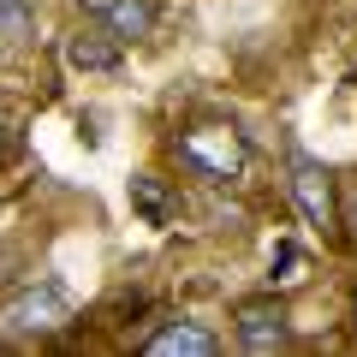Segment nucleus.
<instances>
[{"instance_id":"1","label":"nucleus","mask_w":357,"mask_h":357,"mask_svg":"<svg viewBox=\"0 0 357 357\" xmlns=\"http://www.w3.org/2000/svg\"><path fill=\"white\" fill-rule=\"evenodd\" d=\"M173 155L185 167H191L197 178H208V185H238L244 178V137L232 126H191L173 137Z\"/></svg>"},{"instance_id":"2","label":"nucleus","mask_w":357,"mask_h":357,"mask_svg":"<svg viewBox=\"0 0 357 357\" xmlns=\"http://www.w3.org/2000/svg\"><path fill=\"white\" fill-rule=\"evenodd\" d=\"M292 203H298V215L310 220L316 232H328V227H340V203H333V173L316 161L310 149H292Z\"/></svg>"},{"instance_id":"3","label":"nucleus","mask_w":357,"mask_h":357,"mask_svg":"<svg viewBox=\"0 0 357 357\" xmlns=\"http://www.w3.org/2000/svg\"><path fill=\"white\" fill-rule=\"evenodd\" d=\"M6 321H13L18 333H54V328L72 321V310H66V292H60V286L42 280V286H24V292L6 304Z\"/></svg>"},{"instance_id":"4","label":"nucleus","mask_w":357,"mask_h":357,"mask_svg":"<svg viewBox=\"0 0 357 357\" xmlns=\"http://www.w3.org/2000/svg\"><path fill=\"white\" fill-rule=\"evenodd\" d=\"M232 333H238L244 351H280V345L292 340L286 304H274V298H250V304H238V321H232Z\"/></svg>"},{"instance_id":"5","label":"nucleus","mask_w":357,"mask_h":357,"mask_svg":"<svg viewBox=\"0 0 357 357\" xmlns=\"http://www.w3.org/2000/svg\"><path fill=\"white\" fill-rule=\"evenodd\" d=\"M143 351H149V357H215L220 340L208 328H197V321H173V328H161Z\"/></svg>"},{"instance_id":"6","label":"nucleus","mask_w":357,"mask_h":357,"mask_svg":"<svg viewBox=\"0 0 357 357\" xmlns=\"http://www.w3.org/2000/svg\"><path fill=\"white\" fill-rule=\"evenodd\" d=\"M126 191H131V208H137V215L149 220V227H167V220L178 215V197L167 191V185H161L155 173H131V185H126Z\"/></svg>"},{"instance_id":"7","label":"nucleus","mask_w":357,"mask_h":357,"mask_svg":"<svg viewBox=\"0 0 357 357\" xmlns=\"http://www.w3.org/2000/svg\"><path fill=\"white\" fill-rule=\"evenodd\" d=\"M66 66H72V72H119V42L77 30V36L66 42Z\"/></svg>"},{"instance_id":"8","label":"nucleus","mask_w":357,"mask_h":357,"mask_svg":"<svg viewBox=\"0 0 357 357\" xmlns=\"http://www.w3.org/2000/svg\"><path fill=\"white\" fill-rule=\"evenodd\" d=\"M102 24H107L114 42H143L155 30V0H114L102 13Z\"/></svg>"},{"instance_id":"9","label":"nucleus","mask_w":357,"mask_h":357,"mask_svg":"<svg viewBox=\"0 0 357 357\" xmlns=\"http://www.w3.org/2000/svg\"><path fill=\"white\" fill-rule=\"evenodd\" d=\"M274 286H292V280H304V250L298 244H280L274 250V274H268Z\"/></svg>"},{"instance_id":"10","label":"nucleus","mask_w":357,"mask_h":357,"mask_svg":"<svg viewBox=\"0 0 357 357\" xmlns=\"http://www.w3.org/2000/svg\"><path fill=\"white\" fill-rule=\"evenodd\" d=\"M0 30H6V36H24V30H30V18H24L18 0H0Z\"/></svg>"},{"instance_id":"11","label":"nucleus","mask_w":357,"mask_h":357,"mask_svg":"<svg viewBox=\"0 0 357 357\" xmlns=\"http://www.w3.org/2000/svg\"><path fill=\"white\" fill-rule=\"evenodd\" d=\"M13 143H18V131H13V114H6V107H0V161H6V155H13Z\"/></svg>"},{"instance_id":"12","label":"nucleus","mask_w":357,"mask_h":357,"mask_svg":"<svg viewBox=\"0 0 357 357\" xmlns=\"http://www.w3.org/2000/svg\"><path fill=\"white\" fill-rule=\"evenodd\" d=\"M107 6H114V0H77V13H89V18H102Z\"/></svg>"},{"instance_id":"13","label":"nucleus","mask_w":357,"mask_h":357,"mask_svg":"<svg viewBox=\"0 0 357 357\" xmlns=\"http://www.w3.org/2000/svg\"><path fill=\"white\" fill-rule=\"evenodd\" d=\"M340 220L351 227V244H357V203H345V215H340Z\"/></svg>"}]
</instances>
